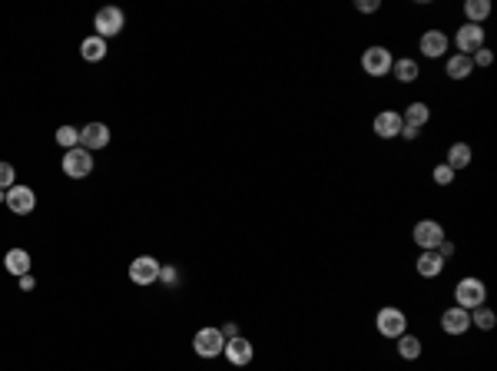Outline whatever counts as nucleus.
<instances>
[{"label": "nucleus", "mask_w": 497, "mask_h": 371, "mask_svg": "<svg viewBox=\"0 0 497 371\" xmlns=\"http://www.w3.org/2000/svg\"><path fill=\"white\" fill-rule=\"evenodd\" d=\"M412 239H414V246H418L421 252H434L441 239H448V236H444L441 222H434V219H421V222H414Z\"/></svg>", "instance_id": "39448f33"}, {"label": "nucleus", "mask_w": 497, "mask_h": 371, "mask_svg": "<svg viewBox=\"0 0 497 371\" xmlns=\"http://www.w3.org/2000/svg\"><path fill=\"white\" fill-rule=\"evenodd\" d=\"M454 176H458V172L451 169L448 162H441V166H434V169H431V179H434V186H454Z\"/></svg>", "instance_id": "bb28decb"}, {"label": "nucleus", "mask_w": 497, "mask_h": 371, "mask_svg": "<svg viewBox=\"0 0 497 371\" xmlns=\"http://www.w3.org/2000/svg\"><path fill=\"white\" fill-rule=\"evenodd\" d=\"M10 186H17V169H14L10 162H4V160H0V189L7 192Z\"/></svg>", "instance_id": "cd10ccee"}, {"label": "nucleus", "mask_w": 497, "mask_h": 371, "mask_svg": "<svg viewBox=\"0 0 497 371\" xmlns=\"http://www.w3.org/2000/svg\"><path fill=\"white\" fill-rule=\"evenodd\" d=\"M80 53H83V60H90V63H100L110 50H106V40L93 33V37H86L83 43H80Z\"/></svg>", "instance_id": "5701e85b"}, {"label": "nucleus", "mask_w": 497, "mask_h": 371, "mask_svg": "<svg viewBox=\"0 0 497 371\" xmlns=\"http://www.w3.org/2000/svg\"><path fill=\"white\" fill-rule=\"evenodd\" d=\"M4 268H7L10 276H30V252L27 249H10L7 256H4Z\"/></svg>", "instance_id": "dca6fc26"}, {"label": "nucleus", "mask_w": 497, "mask_h": 371, "mask_svg": "<svg viewBox=\"0 0 497 371\" xmlns=\"http://www.w3.org/2000/svg\"><path fill=\"white\" fill-rule=\"evenodd\" d=\"M434 252H438V256H441V262H448V258H454V252H458V246H454L451 239H441Z\"/></svg>", "instance_id": "c756f323"}, {"label": "nucleus", "mask_w": 497, "mask_h": 371, "mask_svg": "<svg viewBox=\"0 0 497 371\" xmlns=\"http://www.w3.org/2000/svg\"><path fill=\"white\" fill-rule=\"evenodd\" d=\"M418 136H421V130H414V126H402V140L412 143V140H418Z\"/></svg>", "instance_id": "72a5a7b5"}, {"label": "nucleus", "mask_w": 497, "mask_h": 371, "mask_svg": "<svg viewBox=\"0 0 497 371\" xmlns=\"http://www.w3.org/2000/svg\"><path fill=\"white\" fill-rule=\"evenodd\" d=\"M219 332L226 335V338H236V335H239V325H232V322H229L226 328H219Z\"/></svg>", "instance_id": "f704fd0d"}, {"label": "nucleus", "mask_w": 497, "mask_h": 371, "mask_svg": "<svg viewBox=\"0 0 497 371\" xmlns=\"http://www.w3.org/2000/svg\"><path fill=\"white\" fill-rule=\"evenodd\" d=\"M130 278H133V286H153L159 278V262L153 256H136L130 262Z\"/></svg>", "instance_id": "9b49d317"}, {"label": "nucleus", "mask_w": 497, "mask_h": 371, "mask_svg": "<svg viewBox=\"0 0 497 371\" xmlns=\"http://www.w3.org/2000/svg\"><path fill=\"white\" fill-rule=\"evenodd\" d=\"M375 328H378V335L382 338H402L404 332H408V315L398 308V305H384V308H378V315H375Z\"/></svg>", "instance_id": "f257e3e1"}, {"label": "nucleus", "mask_w": 497, "mask_h": 371, "mask_svg": "<svg viewBox=\"0 0 497 371\" xmlns=\"http://www.w3.org/2000/svg\"><path fill=\"white\" fill-rule=\"evenodd\" d=\"M494 325H497L494 308H488V305H478V308H471V328H478V332H491Z\"/></svg>", "instance_id": "b1692460"}, {"label": "nucleus", "mask_w": 497, "mask_h": 371, "mask_svg": "<svg viewBox=\"0 0 497 371\" xmlns=\"http://www.w3.org/2000/svg\"><path fill=\"white\" fill-rule=\"evenodd\" d=\"M471 63H474V67H491V63H494V50L481 47L478 53H471Z\"/></svg>", "instance_id": "c85d7f7f"}, {"label": "nucleus", "mask_w": 497, "mask_h": 371, "mask_svg": "<svg viewBox=\"0 0 497 371\" xmlns=\"http://www.w3.org/2000/svg\"><path fill=\"white\" fill-rule=\"evenodd\" d=\"M4 202H7V209L14 216H30V212L37 209V192L30 189V186H10Z\"/></svg>", "instance_id": "0eeeda50"}, {"label": "nucleus", "mask_w": 497, "mask_h": 371, "mask_svg": "<svg viewBox=\"0 0 497 371\" xmlns=\"http://www.w3.org/2000/svg\"><path fill=\"white\" fill-rule=\"evenodd\" d=\"M126 17H123V10L120 7H103V10H96V20H93V27H96V37H116L120 30H123Z\"/></svg>", "instance_id": "6e6552de"}, {"label": "nucleus", "mask_w": 497, "mask_h": 371, "mask_svg": "<svg viewBox=\"0 0 497 371\" xmlns=\"http://www.w3.org/2000/svg\"><path fill=\"white\" fill-rule=\"evenodd\" d=\"M448 47H451V40H448V33H444V30H424V33H421V40H418V50L428 60H441L444 53H448Z\"/></svg>", "instance_id": "ddd939ff"}, {"label": "nucleus", "mask_w": 497, "mask_h": 371, "mask_svg": "<svg viewBox=\"0 0 497 371\" xmlns=\"http://www.w3.org/2000/svg\"><path fill=\"white\" fill-rule=\"evenodd\" d=\"M222 355L229 358V365H236V368H246L248 362H252V342L248 338H242V335H236V338H226V348H222Z\"/></svg>", "instance_id": "2eb2a0df"}, {"label": "nucleus", "mask_w": 497, "mask_h": 371, "mask_svg": "<svg viewBox=\"0 0 497 371\" xmlns=\"http://www.w3.org/2000/svg\"><path fill=\"white\" fill-rule=\"evenodd\" d=\"M33 286H37L33 276H20V292H33Z\"/></svg>", "instance_id": "473e14b6"}, {"label": "nucleus", "mask_w": 497, "mask_h": 371, "mask_svg": "<svg viewBox=\"0 0 497 371\" xmlns=\"http://www.w3.org/2000/svg\"><path fill=\"white\" fill-rule=\"evenodd\" d=\"M464 17H468V23L481 27V23L491 17V0H468V4H464Z\"/></svg>", "instance_id": "393cba45"}, {"label": "nucleus", "mask_w": 497, "mask_h": 371, "mask_svg": "<svg viewBox=\"0 0 497 371\" xmlns=\"http://www.w3.org/2000/svg\"><path fill=\"white\" fill-rule=\"evenodd\" d=\"M53 140H57L63 150H73V146H80V130H77V126H60Z\"/></svg>", "instance_id": "a878e982"}, {"label": "nucleus", "mask_w": 497, "mask_h": 371, "mask_svg": "<svg viewBox=\"0 0 497 371\" xmlns=\"http://www.w3.org/2000/svg\"><path fill=\"white\" fill-rule=\"evenodd\" d=\"M80 146L90 150V152L106 150V146H110V126L106 123H86L83 130H80Z\"/></svg>", "instance_id": "4468645a"}, {"label": "nucleus", "mask_w": 497, "mask_h": 371, "mask_svg": "<svg viewBox=\"0 0 497 371\" xmlns=\"http://www.w3.org/2000/svg\"><path fill=\"white\" fill-rule=\"evenodd\" d=\"M441 332L444 335H464L471 332V312L468 308H458V305H451V308H444L441 312Z\"/></svg>", "instance_id": "9d476101"}, {"label": "nucleus", "mask_w": 497, "mask_h": 371, "mask_svg": "<svg viewBox=\"0 0 497 371\" xmlns=\"http://www.w3.org/2000/svg\"><path fill=\"white\" fill-rule=\"evenodd\" d=\"M355 7L362 10V14H375V10L382 7V0H358V4H355Z\"/></svg>", "instance_id": "2f4dec72"}, {"label": "nucleus", "mask_w": 497, "mask_h": 371, "mask_svg": "<svg viewBox=\"0 0 497 371\" xmlns=\"http://www.w3.org/2000/svg\"><path fill=\"white\" fill-rule=\"evenodd\" d=\"M471 160H474V152H471L468 143H451V146H448V160H444V162H448L454 172H458V169H468Z\"/></svg>", "instance_id": "412c9836"}, {"label": "nucleus", "mask_w": 497, "mask_h": 371, "mask_svg": "<svg viewBox=\"0 0 497 371\" xmlns=\"http://www.w3.org/2000/svg\"><path fill=\"white\" fill-rule=\"evenodd\" d=\"M156 282H163V286H176V282H179V272H176L172 266H159V278H156Z\"/></svg>", "instance_id": "7c9ffc66"}, {"label": "nucleus", "mask_w": 497, "mask_h": 371, "mask_svg": "<svg viewBox=\"0 0 497 371\" xmlns=\"http://www.w3.org/2000/svg\"><path fill=\"white\" fill-rule=\"evenodd\" d=\"M418 73H421V67H418V60L414 57H402V60H394L392 63V76L398 80V83H414L418 80Z\"/></svg>", "instance_id": "6ab92c4d"}, {"label": "nucleus", "mask_w": 497, "mask_h": 371, "mask_svg": "<svg viewBox=\"0 0 497 371\" xmlns=\"http://www.w3.org/2000/svg\"><path fill=\"white\" fill-rule=\"evenodd\" d=\"M398 342V358H404V362H418L421 352H424V345H421L418 335H408L404 332L402 338H394Z\"/></svg>", "instance_id": "4be33fe9"}, {"label": "nucleus", "mask_w": 497, "mask_h": 371, "mask_svg": "<svg viewBox=\"0 0 497 371\" xmlns=\"http://www.w3.org/2000/svg\"><path fill=\"white\" fill-rule=\"evenodd\" d=\"M444 73H448L451 80H468V76L474 73V63H471V57H464V53H451L448 63H444Z\"/></svg>", "instance_id": "aec40b11"}, {"label": "nucleus", "mask_w": 497, "mask_h": 371, "mask_svg": "<svg viewBox=\"0 0 497 371\" xmlns=\"http://www.w3.org/2000/svg\"><path fill=\"white\" fill-rule=\"evenodd\" d=\"M414 272H418L421 278H438L441 272H444V262H441L438 252H421L418 262H414Z\"/></svg>", "instance_id": "a211bd4d"}, {"label": "nucleus", "mask_w": 497, "mask_h": 371, "mask_svg": "<svg viewBox=\"0 0 497 371\" xmlns=\"http://www.w3.org/2000/svg\"><path fill=\"white\" fill-rule=\"evenodd\" d=\"M192 348L199 358H219L222 348H226V335L219 328H199L196 338H192Z\"/></svg>", "instance_id": "423d86ee"}, {"label": "nucleus", "mask_w": 497, "mask_h": 371, "mask_svg": "<svg viewBox=\"0 0 497 371\" xmlns=\"http://www.w3.org/2000/svg\"><path fill=\"white\" fill-rule=\"evenodd\" d=\"M454 47H458V53H464V57L478 53V50L484 47V27H474V23L458 27V33H454Z\"/></svg>", "instance_id": "f8f14e48"}, {"label": "nucleus", "mask_w": 497, "mask_h": 371, "mask_svg": "<svg viewBox=\"0 0 497 371\" xmlns=\"http://www.w3.org/2000/svg\"><path fill=\"white\" fill-rule=\"evenodd\" d=\"M63 172H67L70 179H83L93 172V152L83 150V146H73V150L63 152V160H60Z\"/></svg>", "instance_id": "20e7f679"}, {"label": "nucleus", "mask_w": 497, "mask_h": 371, "mask_svg": "<svg viewBox=\"0 0 497 371\" xmlns=\"http://www.w3.org/2000/svg\"><path fill=\"white\" fill-rule=\"evenodd\" d=\"M392 63H394V57H392V50L388 47H382V43H375V47H368L362 53V70L368 76H388L392 73Z\"/></svg>", "instance_id": "7ed1b4c3"}, {"label": "nucleus", "mask_w": 497, "mask_h": 371, "mask_svg": "<svg viewBox=\"0 0 497 371\" xmlns=\"http://www.w3.org/2000/svg\"><path fill=\"white\" fill-rule=\"evenodd\" d=\"M404 126H414V130H424V126L431 123V106L421 103V100H414V103H408V110L402 113Z\"/></svg>", "instance_id": "f3484780"}, {"label": "nucleus", "mask_w": 497, "mask_h": 371, "mask_svg": "<svg viewBox=\"0 0 497 371\" xmlns=\"http://www.w3.org/2000/svg\"><path fill=\"white\" fill-rule=\"evenodd\" d=\"M402 126H404V120L398 110H382V113H375V120H372V130L378 140H394V136H402Z\"/></svg>", "instance_id": "1a4fd4ad"}, {"label": "nucleus", "mask_w": 497, "mask_h": 371, "mask_svg": "<svg viewBox=\"0 0 497 371\" xmlns=\"http://www.w3.org/2000/svg\"><path fill=\"white\" fill-rule=\"evenodd\" d=\"M484 298H488V286L481 282L478 276H468L461 278L458 286H454V305L458 308H478V305H484Z\"/></svg>", "instance_id": "f03ea898"}]
</instances>
